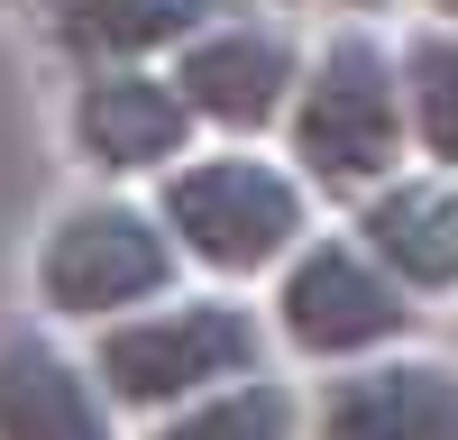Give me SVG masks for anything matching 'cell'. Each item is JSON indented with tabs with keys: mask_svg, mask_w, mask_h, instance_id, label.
<instances>
[{
	"mask_svg": "<svg viewBox=\"0 0 458 440\" xmlns=\"http://www.w3.org/2000/svg\"><path fill=\"white\" fill-rule=\"evenodd\" d=\"M202 110L183 101V83H157V73H92L73 92V147L110 174H147V165H174L183 138H193Z\"/></svg>",
	"mask_w": 458,
	"mask_h": 440,
	"instance_id": "9c48e42d",
	"label": "cell"
},
{
	"mask_svg": "<svg viewBox=\"0 0 458 440\" xmlns=\"http://www.w3.org/2000/svg\"><path fill=\"white\" fill-rule=\"evenodd\" d=\"M165 220L183 257H202L220 275H257L302 239V183L266 157H202L165 174Z\"/></svg>",
	"mask_w": 458,
	"mask_h": 440,
	"instance_id": "277c9868",
	"label": "cell"
},
{
	"mask_svg": "<svg viewBox=\"0 0 458 440\" xmlns=\"http://www.w3.org/2000/svg\"><path fill=\"white\" fill-rule=\"evenodd\" d=\"M349 10H376V0H349Z\"/></svg>",
	"mask_w": 458,
	"mask_h": 440,
	"instance_id": "5bb4252c",
	"label": "cell"
},
{
	"mask_svg": "<svg viewBox=\"0 0 458 440\" xmlns=\"http://www.w3.org/2000/svg\"><path fill=\"white\" fill-rule=\"evenodd\" d=\"M266 358V330L248 303H220V293H193V303H157L138 321H110L101 340V377L120 403H138V413H165V403H193L211 385H239L257 377Z\"/></svg>",
	"mask_w": 458,
	"mask_h": 440,
	"instance_id": "6da1fadb",
	"label": "cell"
},
{
	"mask_svg": "<svg viewBox=\"0 0 458 440\" xmlns=\"http://www.w3.org/2000/svg\"><path fill=\"white\" fill-rule=\"evenodd\" d=\"M412 321L394 267L376 248H349V239H312L284 267V293H276V330L302 349V358H358V349H386L394 330Z\"/></svg>",
	"mask_w": 458,
	"mask_h": 440,
	"instance_id": "5b68a950",
	"label": "cell"
},
{
	"mask_svg": "<svg viewBox=\"0 0 458 440\" xmlns=\"http://www.w3.org/2000/svg\"><path fill=\"white\" fill-rule=\"evenodd\" d=\"M358 230L403 284H422V293L458 284V183H386Z\"/></svg>",
	"mask_w": 458,
	"mask_h": 440,
	"instance_id": "30bf717a",
	"label": "cell"
},
{
	"mask_svg": "<svg viewBox=\"0 0 458 440\" xmlns=\"http://www.w3.org/2000/svg\"><path fill=\"white\" fill-rule=\"evenodd\" d=\"M174 220L165 211H138V202H73L55 211L47 248H37V293L73 321H110L129 303H157L174 284Z\"/></svg>",
	"mask_w": 458,
	"mask_h": 440,
	"instance_id": "3957f363",
	"label": "cell"
},
{
	"mask_svg": "<svg viewBox=\"0 0 458 440\" xmlns=\"http://www.w3.org/2000/svg\"><path fill=\"white\" fill-rule=\"evenodd\" d=\"M110 377L73 349L10 330L0 340V440H120L110 431Z\"/></svg>",
	"mask_w": 458,
	"mask_h": 440,
	"instance_id": "52a82bcc",
	"label": "cell"
},
{
	"mask_svg": "<svg viewBox=\"0 0 458 440\" xmlns=\"http://www.w3.org/2000/svg\"><path fill=\"white\" fill-rule=\"evenodd\" d=\"M440 10H449V19H458V0H440Z\"/></svg>",
	"mask_w": 458,
	"mask_h": 440,
	"instance_id": "9a60e30c",
	"label": "cell"
},
{
	"mask_svg": "<svg viewBox=\"0 0 458 440\" xmlns=\"http://www.w3.org/2000/svg\"><path fill=\"white\" fill-rule=\"evenodd\" d=\"M220 19H229V0H64V47L73 55H157V47H193Z\"/></svg>",
	"mask_w": 458,
	"mask_h": 440,
	"instance_id": "8fae6325",
	"label": "cell"
},
{
	"mask_svg": "<svg viewBox=\"0 0 458 440\" xmlns=\"http://www.w3.org/2000/svg\"><path fill=\"white\" fill-rule=\"evenodd\" d=\"M403 64L367 28L330 37L293 92V157L330 183H386L403 157Z\"/></svg>",
	"mask_w": 458,
	"mask_h": 440,
	"instance_id": "7a4b0ae2",
	"label": "cell"
},
{
	"mask_svg": "<svg viewBox=\"0 0 458 440\" xmlns=\"http://www.w3.org/2000/svg\"><path fill=\"white\" fill-rule=\"evenodd\" d=\"M174 83H183V101H193L202 120H220V129H266V120L293 101L302 64H293V47H284L276 28L220 19V28H202L193 47H183Z\"/></svg>",
	"mask_w": 458,
	"mask_h": 440,
	"instance_id": "ba28073f",
	"label": "cell"
},
{
	"mask_svg": "<svg viewBox=\"0 0 458 440\" xmlns=\"http://www.w3.org/2000/svg\"><path fill=\"white\" fill-rule=\"evenodd\" d=\"M312 440H458V367L386 358L358 377H330L312 403Z\"/></svg>",
	"mask_w": 458,
	"mask_h": 440,
	"instance_id": "8992f818",
	"label": "cell"
},
{
	"mask_svg": "<svg viewBox=\"0 0 458 440\" xmlns=\"http://www.w3.org/2000/svg\"><path fill=\"white\" fill-rule=\"evenodd\" d=\"M403 101H412V138L458 165V28H422L403 47Z\"/></svg>",
	"mask_w": 458,
	"mask_h": 440,
	"instance_id": "4fadbf2b",
	"label": "cell"
},
{
	"mask_svg": "<svg viewBox=\"0 0 458 440\" xmlns=\"http://www.w3.org/2000/svg\"><path fill=\"white\" fill-rule=\"evenodd\" d=\"M157 440H302V394L276 377H239L193 394L174 422H157Z\"/></svg>",
	"mask_w": 458,
	"mask_h": 440,
	"instance_id": "7c38bea8",
	"label": "cell"
}]
</instances>
